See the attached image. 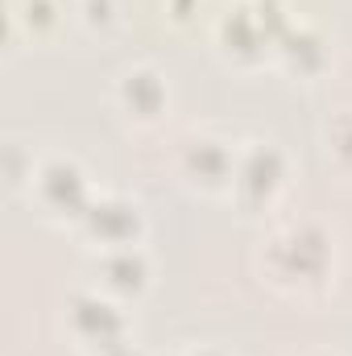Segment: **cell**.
I'll use <instances>...</instances> for the list:
<instances>
[{
	"mask_svg": "<svg viewBox=\"0 0 352 356\" xmlns=\"http://www.w3.org/2000/svg\"><path fill=\"white\" fill-rule=\"evenodd\" d=\"M262 261H265V273L278 286H294V290L319 286L328 277V269H332V236L311 220L286 224L265 241Z\"/></svg>",
	"mask_w": 352,
	"mask_h": 356,
	"instance_id": "1",
	"label": "cell"
},
{
	"mask_svg": "<svg viewBox=\"0 0 352 356\" xmlns=\"http://www.w3.org/2000/svg\"><path fill=\"white\" fill-rule=\"evenodd\" d=\"M67 323L91 353L108 348V344H120L129 336L125 311L112 302V294H99V290H75L67 298Z\"/></svg>",
	"mask_w": 352,
	"mask_h": 356,
	"instance_id": "2",
	"label": "cell"
},
{
	"mask_svg": "<svg viewBox=\"0 0 352 356\" xmlns=\"http://www.w3.org/2000/svg\"><path fill=\"white\" fill-rule=\"evenodd\" d=\"M29 178H33L38 203H42L46 211H54V216L83 220L88 203L95 199L91 186H88V175H83L79 162H71V158H50V162H42Z\"/></svg>",
	"mask_w": 352,
	"mask_h": 356,
	"instance_id": "3",
	"label": "cell"
},
{
	"mask_svg": "<svg viewBox=\"0 0 352 356\" xmlns=\"http://www.w3.org/2000/svg\"><path fill=\"white\" fill-rule=\"evenodd\" d=\"M79 228L88 232V241H95L99 249H120V245H137L145 232V216L137 203L120 199V195H99L91 199Z\"/></svg>",
	"mask_w": 352,
	"mask_h": 356,
	"instance_id": "4",
	"label": "cell"
},
{
	"mask_svg": "<svg viewBox=\"0 0 352 356\" xmlns=\"http://www.w3.org/2000/svg\"><path fill=\"white\" fill-rule=\"evenodd\" d=\"M286 182V154L269 141H253L245 154H237V175H232V191L241 195V203L249 207H265Z\"/></svg>",
	"mask_w": 352,
	"mask_h": 356,
	"instance_id": "5",
	"label": "cell"
},
{
	"mask_svg": "<svg viewBox=\"0 0 352 356\" xmlns=\"http://www.w3.org/2000/svg\"><path fill=\"white\" fill-rule=\"evenodd\" d=\"M182 175L191 178L195 186H207V191L228 186L232 175H237V154H232L228 141L199 133V137H191L182 145Z\"/></svg>",
	"mask_w": 352,
	"mask_h": 356,
	"instance_id": "6",
	"label": "cell"
},
{
	"mask_svg": "<svg viewBox=\"0 0 352 356\" xmlns=\"http://www.w3.org/2000/svg\"><path fill=\"white\" fill-rule=\"evenodd\" d=\"M220 42H224L228 54H237V58H245V63L262 58L265 50L278 46V38L265 29V21L257 17L253 0H249V4H237V8L224 13V21H220Z\"/></svg>",
	"mask_w": 352,
	"mask_h": 356,
	"instance_id": "7",
	"label": "cell"
},
{
	"mask_svg": "<svg viewBox=\"0 0 352 356\" xmlns=\"http://www.w3.org/2000/svg\"><path fill=\"white\" fill-rule=\"evenodd\" d=\"M116 99L133 120H154L166 108V79L158 71H150V67H133V71L120 75Z\"/></svg>",
	"mask_w": 352,
	"mask_h": 356,
	"instance_id": "8",
	"label": "cell"
},
{
	"mask_svg": "<svg viewBox=\"0 0 352 356\" xmlns=\"http://www.w3.org/2000/svg\"><path fill=\"white\" fill-rule=\"evenodd\" d=\"M99 282L108 286V294H141L150 282V261L137 245H120V249H104L99 253Z\"/></svg>",
	"mask_w": 352,
	"mask_h": 356,
	"instance_id": "9",
	"label": "cell"
},
{
	"mask_svg": "<svg viewBox=\"0 0 352 356\" xmlns=\"http://www.w3.org/2000/svg\"><path fill=\"white\" fill-rule=\"evenodd\" d=\"M278 54L294 67V71H319L328 50H323V38L311 29V25H286V33L278 38Z\"/></svg>",
	"mask_w": 352,
	"mask_h": 356,
	"instance_id": "10",
	"label": "cell"
},
{
	"mask_svg": "<svg viewBox=\"0 0 352 356\" xmlns=\"http://www.w3.org/2000/svg\"><path fill=\"white\" fill-rule=\"evenodd\" d=\"M54 0H25V8H21V21L29 25V29H46V25H54Z\"/></svg>",
	"mask_w": 352,
	"mask_h": 356,
	"instance_id": "11",
	"label": "cell"
},
{
	"mask_svg": "<svg viewBox=\"0 0 352 356\" xmlns=\"http://www.w3.org/2000/svg\"><path fill=\"white\" fill-rule=\"evenodd\" d=\"M332 154L352 166V116H340V120L332 124Z\"/></svg>",
	"mask_w": 352,
	"mask_h": 356,
	"instance_id": "12",
	"label": "cell"
},
{
	"mask_svg": "<svg viewBox=\"0 0 352 356\" xmlns=\"http://www.w3.org/2000/svg\"><path fill=\"white\" fill-rule=\"evenodd\" d=\"M83 17L91 25H108L116 17V0H83Z\"/></svg>",
	"mask_w": 352,
	"mask_h": 356,
	"instance_id": "13",
	"label": "cell"
},
{
	"mask_svg": "<svg viewBox=\"0 0 352 356\" xmlns=\"http://www.w3.org/2000/svg\"><path fill=\"white\" fill-rule=\"evenodd\" d=\"M91 356H137V353H133V344H129V340H120V344H108V348H95Z\"/></svg>",
	"mask_w": 352,
	"mask_h": 356,
	"instance_id": "14",
	"label": "cell"
},
{
	"mask_svg": "<svg viewBox=\"0 0 352 356\" xmlns=\"http://www.w3.org/2000/svg\"><path fill=\"white\" fill-rule=\"evenodd\" d=\"M170 356H224V353H216V348H186V353H170Z\"/></svg>",
	"mask_w": 352,
	"mask_h": 356,
	"instance_id": "15",
	"label": "cell"
}]
</instances>
